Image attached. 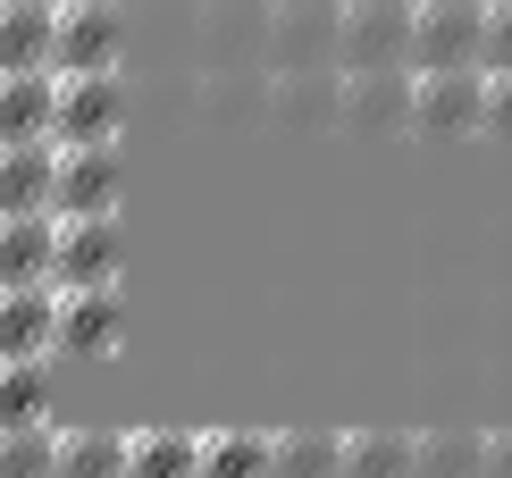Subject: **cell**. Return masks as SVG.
Here are the masks:
<instances>
[{
    "label": "cell",
    "mask_w": 512,
    "mask_h": 478,
    "mask_svg": "<svg viewBox=\"0 0 512 478\" xmlns=\"http://www.w3.org/2000/svg\"><path fill=\"white\" fill-rule=\"evenodd\" d=\"M336 26L345 0H269V34H261V68H336Z\"/></svg>",
    "instance_id": "cell-1"
},
{
    "label": "cell",
    "mask_w": 512,
    "mask_h": 478,
    "mask_svg": "<svg viewBox=\"0 0 512 478\" xmlns=\"http://www.w3.org/2000/svg\"><path fill=\"white\" fill-rule=\"evenodd\" d=\"M118 126H126V76L118 68L59 76V93H51V143H118Z\"/></svg>",
    "instance_id": "cell-2"
},
{
    "label": "cell",
    "mask_w": 512,
    "mask_h": 478,
    "mask_svg": "<svg viewBox=\"0 0 512 478\" xmlns=\"http://www.w3.org/2000/svg\"><path fill=\"white\" fill-rule=\"evenodd\" d=\"M412 9L420 0H345L336 68H412Z\"/></svg>",
    "instance_id": "cell-3"
},
{
    "label": "cell",
    "mask_w": 512,
    "mask_h": 478,
    "mask_svg": "<svg viewBox=\"0 0 512 478\" xmlns=\"http://www.w3.org/2000/svg\"><path fill=\"white\" fill-rule=\"evenodd\" d=\"M59 286H118L126 277V235L118 210H59V260H51Z\"/></svg>",
    "instance_id": "cell-4"
},
{
    "label": "cell",
    "mask_w": 512,
    "mask_h": 478,
    "mask_svg": "<svg viewBox=\"0 0 512 478\" xmlns=\"http://www.w3.org/2000/svg\"><path fill=\"white\" fill-rule=\"evenodd\" d=\"M118 51H126L118 0H59V17H51V76L118 68Z\"/></svg>",
    "instance_id": "cell-5"
},
{
    "label": "cell",
    "mask_w": 512,
    "mask_h": 478,
    "mask_svg": "<svg viewBox=\"0 0 512 478\" xmlns=\"http://www.w3.org/2000/svg\"><path fill=\"white\" fill-rule=\"evenodd\" d=\"M487 0H420L412 9V68H479Z\"/></svg>",
    "instance_id": "cell-6"
},
{
    "label": "cell",
    "mask_w": 512,
    "mask_h": 478,
    "mask_svg": "<svg viewBox=\"0 0 512 478\" xmlns=\"http://www.w3.org/2000/svg\"><path fill=\"white\" fill-rule=\"evenodd\" d=\"M412 126L420 135H479L487 68H412Z\"/></svg>",
    "instance_id": "cell-7"
},
{
    "label": "cell",
    "mask_w": 512,
    "mask_h": 478,
    "mask_svg": "<svg viewBox=\"0 0 512 478\" xmlns=\"http://www.w3.org/2000/svg\"><path fill=\"white\" fill-rule=\"evenodd\" d=\"M126 202V151L118 143H59L51 210H118Z\"/></svg>",
    "instance_id": "cell-8"
},
{
    "label": "cell",
    "mask_w": 512,
    "mask_h": 478,
    "mask_svg": "<svg viewBox=\"0 0 512 478\" xmlns=\"http://www.w3.org/2000/svg\"><path fill=\"white\" fill-rule=\"evenodd\" d=\"M336 126H361V135H395V126H412V68H345Z\"/></svg>",
    "instance_id": "cell-9"
},
{
    "label": "cell",
    "mask_w": 512,
    "mask_h": 478,
    "mask_svg": "<svg viewBox=\"0 0 512 478\" xmlns=\"http://www.w3.org/2000/svg\"><path fill=\"white\" fill-rule=\"evenodd\" d=\"M59 353V277L42 286H0V361Z\"/></svg>",
    "instance_id": "cell-10"
},
{
    "label": "cell",
    "mask_w": 512,
    "mask_h": 478,
    "mask_svg": "<svg viewBox=\"0 0 512 478\" xmlns=\"http://www.w3.org/2000/svg\"><path fill=\"white\" fill-rule=\"evenodd\" d=\"M59 260V210H0V286H42Z\"/></svg>",
    "instance_id": "cell-11"
},
{
    "label": "cell",
    "mask_w": 512,
    "mask_h": 478,
    "mask_svg": "<svg viewBox=\"0 0 512 478\" xmlns=\"http://www.w3.org/2000/svg\"><path fill=\"white\" fill-rule=\"evenodd\" d=\"M126 336L118 286H59V353H110Z\"/></svg>",
    "instance_id": "cell-12"
},
{
    "label": "cell",
    "mask_w": 512,
    "mask_h": 478,
    "mask_svg": "<svg viewBox=\"0 0 512 478\" xmlns=\"http://www.w3.org/2000/svg\"><path fill=\"white\" fill-rule=\"evenodd\" d=\"M336 101H345V68H286V76H269V118L277 126H336Z\"/></svg>",
    "instance_id": "cell-13"
},
{
    "label": "cell",
    "mask_w": 512,
    "mask_h": 478,
    "mask_svg": "<svg viewBox=\"0 0 512 478\" xmlns=\"http://www.w3.org/2000/svg\"><path fill=\"white\" fill-rule=\"evenodd\" d=\"M269 9L252 0H202V68H236V59H261Z\"/></svg>",
    "instance_id": "cell-14"
},
{
    "label": "cell",
    "mask_w": 512,
    "mask_h": 478,
    "mask_svg": "<svg viewBox=\"0 0 512 478\" xmlns=\"http://www.w3.org/2000/svg\"><path fill=\"white\" fill-rule=\"evenodd\" d=\"M51 68H9L0 76V143H51Z\"/></svg>",
    "instance_id": "cell-15"
},
{
    "label": "cell",
    "mask_w": 512,
    "mask_h": 478,
    "mask_svg": "<svg viewBox=\"0 0 512 478\" xmlns=\"http://www.w3.org/2000/svg\"><path fill=\"white\" fill-rule=\"evenodd\" d=\"M59 143H0V210H51Z\"/></svg>",
    "instance_id": "cell-16"
},
{
    "label": "cell",
    "mask_w": 512,
    "mask_h": 478,
    "mask_svg": "<svg viewBox=\"0 0 512 478\" xmlns=\"http://www.w3.org/2000/svg\"><path fill=\"white\" fill-rule=\"evenodd\" d=\"M51 17H59V0H0V76L51 68Z\"/></svg>",
    "instance_id": "cell-17"
},
{
    "label": "cell",
    "mask_w": 512,
    "mask_h": 478,
    "mask_svg": "<svg viewBox=\"0 0 512 478\" xmlns=\"http://www.w3.org/2000/svg\"><path fill=\"white\" fill-rule=\"evenodd\" d=\"M202 437L194 428H126V478H194Z\"/></svg>",
    "instance_id": "cell-18"
},
{
    "label": "cell",
    "mask_w": 512,
    "mask_h": 478,
    "mask_svg": "<svg viewBox=\"0 0 512 478\" xmlns=\"http://www.w3.org/2000/svg\"><path fill=\"white\" fill-rule=\"evenodd\" d=\"M269 478H345V437H328V428L269 437Z\"/></svg>",
    "instance_id": "cell-19"
},
{
    "label": "cell",
    "mask_w": 512,
    "mask_h": 478,
    "mask_svg": "<svg viewBox=\"0 0 512 478\" xmlns=\"http://www.w3.org/2000/svg\"><path fill=\"white\" fill-rule=\"evenodd\" d=\"M51 478H126V428H59Z\"/></svg>",
    "instance_id": "cell-20"
},
{
    "label": "cell",
    "mask_w": 512,
    "mask_h": 478,
    "mask_svg": "<svg viewBox=\"0 0 512 478\" xmlns=\"http://www.w3.org/2000/svg\"><path fill=\"white\" fill-rule=\"evenodd\" d=\"M26 420H51V353L0 361V428H26Z\"/></svg>",
    "instance_id": "cell-21"
},
{
    "label": "cell",
    "mask_w": 512,
    "mask_h": 478,
    "mask_svg": "<svg viewBox=\"0 0 512 478\" xmlns=\"http://www.w3.org/2000/svg\"><path fill=\"white\" fill-rule=\"evenodd\" d=\"M479 470H487V437H471V428L412 437V478H479Z\"/></svg>",
    "instance_id": "cell-22"
},
{
    "label": "cell",
    "mask_w": 512,
    "mask_h": 478,
    "mask_svg": "<svg viewBox=\"0 0 512 478\" xmlns=\"http://www.w3.org/2000/svg\"><path fill=\"white\" fill-rule=\"evenodd\" d=\"M194 478H269V437H252V428H210Z\"/></svg>",
    "instance_id": "cell-23"
},
{
    "label": "cell",
    "mask_w": 512,
    "mask_h": 478,
    "mask_svg": "<svg viewBox=\"0 0 512 478\" xmlns=\"http://www.w3.org/2000/svg\"><path fill=\"white\" fill-rule=\"evenodd\" d=\"M345 478H412V437H395V428L345 437Z\"/></svg>",
    "instance_id": "cell-24"
},
{
    "label": "cell",
    "mask_w": 512,
    "mask_h": 478,
    "mask_svg": "<svg viewBox=\"0 0 512 478\" xmlns=\"http://www.w3.org/2000/svg\"><path fill=\"white\" fill-rule=\"evenodd\" d=\"M59 462V428L26 420V428H0V478H51Z\"/></svg>",
    "instance_id": "cell-25"
},
{
    "label": "cell",
    "mask_w": 512,
    "mask_h": 478,
    "mask_svg": "<svg viewBox=\"0 0 512 478\" xmlns=\"http://www.w3.org/2000/svg\"><path fill=\"white\" fill-rule=\"evenodd\" d=\"M479 68H512V0H487V51Z\"/></svg>",
    "instance_id": "cell-26"
},
{
    "label": "cell",
    "mask_w": 512,
    "mask_h": 478,
    "mask_svg": "<svg viewBox=\"0 0 512 478\" xmlns=\"http://www.w3.org/2000/svg\"><path fill=\"white\" fill-rule=\"evenodd\" d=\"M487 126L512 135V68H487Z\"/></svg>",
    "instance_id": "cell-27"
},
{
    "label": "cell",
    "mask_w": 512,
    "mask_h": 478,
    "mask_svg": "<svg viewBox=\"0 0 512 478\" xmlns=\"http://www.w3.org/2000/svg\"><path fill=\"white\" fill-rule=\"evenodd\" d=\"M479 478H512V428H504V437H487V470Z\"/></svg>",
    "instance_id": "cell-28"
}]
</instances>
